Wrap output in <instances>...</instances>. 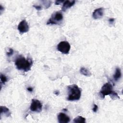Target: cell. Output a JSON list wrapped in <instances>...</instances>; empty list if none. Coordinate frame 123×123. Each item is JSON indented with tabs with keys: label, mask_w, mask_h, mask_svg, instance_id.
I'll list each match as a JSON object with an SVG mask.
<instances>
[{
	"label": "cell",
	"mask_w": 123,
	"mask_h": 123,
	"mask_svg": "<svg viewBox=\"0 0 123 123\" xmlns=\"http://www.w3.org/2000/svg\"><path fill=\"white\" fill-rule=\"evenodd\" d=\"M14 63L17 69L25 72L29 71L31 69L33 64L32 61L31 59H26L22 55H19L16 58Z\"/></svg>",
	"instance_id": "1"
},
{
	"label": "cell",
	"mask_w": 123,
	"mask_h": 123,
	"mask_svg": "<svg viewBox=\"0 0 123 123\" xmlns=\"http://www.w3.org/2000/svg\"><path fill=\"white\" fill-rule=\"evenodd\" d=\"M68 97L67 99L69 101L78 100L81 96V90L75 84L67 86Z\"/></svg>",
	"instance_id": "2"
},
{
	"label": "cell",
	"mask_w": 123,
	"mask_h": 123,
	"mask_svg": "<svg viewBox=\"0 0 123 123\" xmlns=\"http://www.w3.org/2000/svg\"><path fill=\"white\" fill-rule=\"evenodd\" d=\"M63 20V14L61 12H53L51 17L47 22V25H59L61 24Z\"/></svg>",
	"instance_id": "3"
},
{
	"label": "cell",
	"mask_w": 123,
	"mask_h": 123,
	"mask_svg": "<svg viewBox=\"0 0 123 123\" xmlns=\"http://www.w3.org/2000/svg\"><path fill=\"white\" fill-rule=\"evenodd\" d=\"M114 92L113 86L110 83H106L103 85L99 92V94L102 98H104L107 95H111Z\"/></svg>",
	"instance_id": "4"
},
{
	"label": "cell",
	"mask_w": 123,
	"mask_h": 123,
	"mask_svg": "<svg viewBox=\"0 0 123 123\" xmlns=\"http://www.w3.org/2000/svg\"><path fill=\"white\" fill-rule=\"evenodd\" d=\"M57 49V50L61 53L67 54L69 52L71 46L68 42L66 41H62L58 44Z\"/></svg>",
	"instance_id": "5"
},
{
	"label": "cell",
	"mask_w": 123,
	"mask_h": 123,
	"mask_svg": "<svg viewBox=\"0 0 123 123\" xmlns=\"http://www.w3.org/2000/svg\"><path fill=\"white\" fill-rule=\"evenodd\" d=\"M42 104L40 101L37 99H32L30 106V110L32 111L40 112L42 111Z\"/></svg>",
	"instance_id": "6"
},
{
	"label": "cell",
	"mask_w": 123,
	"mask_h": 123,
	"mask_svg": "<svg viewBox=\"0 0 123 123\" xmlns=\"http://www.w3.org/2000/svg\"><path fill=\"white\" fill-rule=\"evenodd\" d=\"M29 25L25 20L21 21L18 25V30L21 34H24L29 31Z\"/></svg>",
	"instance_id": "7"
},
{
	"label": "cell",
	"mask_w": 123,
	"mask_h": 123,
	"mask_svg": "<svg viewBox=\"0 0 123 123\" xmlns=\"http://www.w3.org/2000/svg\"><path fill=\"white\" fill-rule=\"evenodd\" d=\"M104 9L103 8H99L94 10L92 13V16L95 19H98L102 18L104 14Z\"/></svg>",
	"instance_id": "8"
},
{
	"label": "cell",
	"mask_w": 123,
	"mask_h": 123,
	"mask_svg": "<svg viewBox=\"0 0 123 123\" xmlns=\"http://www.w3.org/2000/svg\"><path fill=\"white\" fill-rule=\"evenodd\" d=\"M60 123H67L70 121V117L63 112H60L57 116Z\"/></svg>",
	"instance_id": "9"
},
{
	"label": "cell",
	"mask_w": 123,
	"mask_h": 123,
	"mask_svg": "<svg viewBox=\"0 0 123 123\" xmlns=\"http://www.w3.org/2000/svg\"><path fill=\"white\" fill-rule=\"evenodd\" d=\"M75 0L70 1V0H66L63 3V5L62 6V10L63 12H65L67 9L72 7L75 3Z\"/></svg>",
	"instance_id": "10"
},
{
	"label": "cell",
	"mask_w": 123,
	"mask_h": 123,
	"mask_svg": "<svg viewBox=\"0 0 123 123\" xmlns=\"http://www.w3.org/2000/svg\"><path fill=\"white\" fill-rule=\"evenodd\" d=\"M0 114L1 115H2V114H4L7 117H9L11 115V113L8 108L4 106H0Z\"/></svg>",
	"instance_id": "11"
},
{
	"label": "cell",
	"mask_w": 123,
	"mask_h": 123,
	"mask_svg": "<svg viewBox=\"0 0 123 123\" xmlns=\"http://www.w3.org/2000/svg\"><path fill=\"white\" fill-rule=\"evenodd\" d=\"M122 76V73H121V70L120 68L117 67L115 69V72L114 74H113V79L115 81H118L119 79H120Z\"/></svg>",
	"instance_id": "12"
},
{
	"label": "cell",
	"mask_w": 123,
	"mask_h": 123,
	"mask_svg": "<svg viewBox=\"0 0 123 123\" xmlns=\"http://www.w3.org/2000/svg\"><path fill=\"white\" fill-rule=\"evenodd\" d=\"M80 72L83 75L86 76H90L91 75V73L90 71L85 67H82L80 68Z\"/></svg>",
	"instance_id": "13"
},
{
	"label": "cell",
	"mask_w": 123,
	"mask_h": 123,
	"mask_svg": "<svg viewBox=\"0 0 123 123\" xmlns=\"http://www.w3.org/2000/svg\"><path fill=\"white\" fill-rule=\"evenodd\" d=\"M73 122L75 123H86V119L82 116H79L75 117Z\"/></svg>",
	"instance_id": "14"
},
{
	"label": "cell",
	"mask_w": 123,
	"mask_h": 123,
	"mask_svg": "<svg viewBox=\"0 0 123 123\" xmlns=\"http://www.w3.org/2000/svg\"><path fill=\"white\" fill-rule=\"evenodd\" d=\"M0 78L1 84H4L7 81V77L5 75H4V74H0Z\"/></svg>",
	"instance_id": "15"
},
{
	"label": "cell",
	"mask_w": 123,
	"mask_h": 123,
	"mask_svg": "<svg viewBox=\"0 0 123 123\" xmlns=\"http://www.w3.org/2000/svg\"><path fill=\"white\" fill-rule=\"evenodd\" d=\"M13 53V50L12 49H9V50H8V51L7 52V55L8 57H10L11 56H12Z\"/></svg>",
	"instance_id": "16"
},
{
	"label": "cell",
	"mask_w": 123,
	"mask_h": 123,
	"mask_svg": "<svg viewBox=\"0 0 123 123\" xmlns=\"http://www.w3.org/2000/svg\"><path fill=\"white\" fill-rule=\"evenodd\" d=\"M33 7H34L35 8H36L37 11H40L41 10H42V6L41 5H33Z\"/></svg>",
	"instance_id": "17"
},
{
	"label": "cell",
	"mask_w": 123,
	"mask_h": 123,
	"mask_svg": "<svg viewBox=\"0 0 123 123\" xmlns=\"http://www.w3.org/2000/svg\"><path fill=\"white\" fill-rule=\"evenodd\" d=\"M98 110V106L96 104H94V107H93V108L92 109L93 111L94 112H96Z\"/></svg>",
	"instance_id": "18"
},
{
	"label": "cell",
	"mask_w": 123,
	"mask_h": 123,
	"mask_svg": "<svg viewBox=\"0 0 123 123\" xmlns=\"http://www.w3.org/2000/svg\"><path fill=\"white\" fill-rule=\"evenodd\" d=\"M64 2V0H56L55 1V4L56 5H59L62 3H63Z\"/></svg>",
	"instance_id": "19"
},
{
	"label": "cell",
	"mask_w": 123,
	"mask_h": 123,
	"mask_svg": "<svg viewBox=\"0 0 123 123\" xmlns=\"http://www.w3.org/2000/svg\"><path fill=\"white\" fill-rule=\"evenodd\" d=\"M114 21H115V19L114 18H110L109 19V22L111 24H113L114 22Z\"/></svg>",
	"instance_id": "20"
},
{
	"label": "cell",
	"mask_w": 123,
	"mask_h": 123,
	"mask_svg": "<svg viewBox=\"0 0 123 123\" xmlns=\"http://www.w3.org/2000/svg\"><path fill=\"white\" fill-rule=\"evenodd\" d=\"M27 90L29 92H32L33 91V88L31 87H28L27 88Z\"/></svg>",
	"instance_id": "21"
},
{
	"label": "cell",
	"mask_w": 123,
	"mask_h": 123,
	"mask_svg": "<svg viewBox=\"0 0 123 123\" xmlns=\"http://www.w3.org/2000/svg\"><path fill=\"white\" fill-rule=\"evenodd\" d=\"M4 10V8L1 5H0V12H2V11H3Z\"/></svg>",
	"instance_id": "22"
},
{
	"label": "cell",
	"mask_w": 123,
	"mask_h": 123,
	"mask_svg": "<svg viewBox=\"0 0 123 123\" xmlns=\"http://www.w3.org/2000/svg\"><path fill=\"white\" fill-rule=\"evenodd\" d=\"M54 94H56V95H58L59 94V92L58 91H55L54 92Z\"/></svg>",
	"instance_id": "23"
}]
</instances>
